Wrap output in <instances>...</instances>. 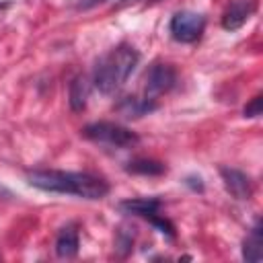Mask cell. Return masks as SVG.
<instances>
[{"mask_svg": "<svg viewBox=\"0 0 263 263\" xmlns=\"http://www.w3.org/2000/svg\"><path fill=\"white\" fill-rule=\"evenodd\" d=\"M27 183L35 189L49 193H68L82 199H103L109 193L107 181L88 173L72 171H31L27 173Z\"/></svg>", "mask_w": 263, "mask_h": 263, "instance_id": "1", "label": "cell"}, {"mask_svg": "<svg viewBox=\"0 0 263 263\" xmlns=\"http://www.w3.org/2000/svg\"><path fill=\"white\" fill-rule=\"evenodd\" d=\"M78 247H80V240H78L76 226H72V224L64 226L55 238V255L60 259H72L78 255Z\"/></svg>", "mask_w": 263, "mask_h": 263, "instance_id": "8", "label": "cell"}, {"mask_svg": "<svg viewBox=\"0 0 263 263\" xmlns=\"http://www.w3.org/2000/svg\"><path fill=\"white\" fill-rule=\"evenodd\" d=\"M168 29H171L173 39L181 43H193L201 37L205 29V16L193 10H181L171 18Z\"/></svg>", "mask_w": 263, "mask_h": 263, "instance_id": "4", "label": "cell"}, {"mask_svg": "<svg viewBox=\"0 0 263 263\" xmlns=\"http://www.w3.org/2000/svg\"><path fill=\"white\" fill-rule=\"evenodd\" d=\"M253 8H255L253 0H232L230 6H228V10H226L224 16H222V27H224L226 31H236V29H240V27L249 21Z\"/></svg>", "mask_w": 263, "mask_h": 263, "instance_id": "7", "label": "cell"}, {"mask_svg": "<svg viewBox=\"0 0 263 263\" xmlns=\"http://www.w3.org/2000/svg\"><path fill=\"white\" fill-rule=\"evenodd\" d=\"M261 115V95H257L247 107H245V117H257Z\"/></svg>", "mask_w": 263, "mask_h": 263, "instance_id": "14", "label": "cell"}, {"mask_svg": "<svg viewBox=\"0 0 263 263\" xmlns=\"http://www.w3.org/2000/svg\"><path fill=\"white\" fill-rule=\"evenodd\" d=\"M119 210L125 212V214L150 218V216L158 214V210H160V199H158V197H132V199L119 201Z\"/></svg>", "mask_w": 263, "mask_h": 263, "instance_id": "9", "label": "cell"}, {"mask_svg": "<svg viewBox=\"0 0 263 263\" xmlns=\"http://www.w3.org/2000/svg\"><path fill=\"white\" fill-rule=\"evenodd\" d=\"M88 95H90V82L86 76H76L72 82H70V88H68V101H70V107L72 111H82L86 107V101H88Z\"/></svg>", "mask_w": 263, "mask_h": 263, "instance_id": "10", "label": "cell"}, {"mask_svg": "<svg viewBox=\"0 0 263 263\" xmlns=\"http://www.w3.org/2000/svg\"><path fill=\"white\" fill-rule=\"evenodd\" d=\"M177 82V74L168 64H154L146 74V101H156L160 95L168 92Z\"/></svg>", "mask_w": 263, "mask_h": 263, "instance_id": "5", "label": "cell"}, {"mask_svg": "<svg viewBox=\"0 0 263 263\" xmlns=\"http://www.w3.org/2000/svg\"><path fill=\"white\" fill-rule=\"evenodd\" d=\"M242 257L247 261H261L263 259V238H261V224L257 222L247 238L242 240Z\"/></svg>", "mask_w": 263, "mask_h": 263, "instance_id": "11", "label": "cell"}, {"mask_svg": "<svg viewBox=\"0 0 263 263\" xmlns=\"http://www.w3.org/2000/svg\"><path fill=\"white\" fill-rule=\"evenodd\" d=\"M138 62H140L138 51L132 45L121 43L113 47L111 51H107L97 62L95 72H92V84L99 88V92L113 95L125 84V80L138 66Z\"/></svg>", "mask_w": 263, "mask_h": 263, "instance_id": "2", "label": "cell"}, {"mask_svg": "<svg viewBox=\"0 0 263 263\" xmlns=\"http://www.w3.org/2000/svg\"><path fill=\"white\" fill-rule=\"evenodd\" d=\"M164 171L166 166L162 162L148 160V158H138L127 162V173H136V175H162Z\"/></svg>", "mask_w": 263, "mask_h": 263, "instance_id": "13", "label": "cell"}, {"mask_svg": "<svg viewBox=\"0 0 263 263\" xmlns=\"http://www.w3.org/2000/svg\"><path fill=\"white\" fill-rule=\"evenodd\" d=\"M156 107V103L152 101H146V99H136V97H125L121 103H119V111L125 115V117H140L148 111H152Z\"/></svg>", "mask_w": 263, "mask_h": 263, "instance_id": "12", "label": "cell"}, {"mask_svg": "<svg viewBox=\"0 0 263 263\" xmlns=\"http://www.w3.org/2000/svg\"><path fill=\"white\" fill-rule=\"evenodd\" d=\"M220 175H222L224 185H226V189L230 191L232 197H236V199H249V197L253 195L251 179H249L242 171H236V168H222Z\"/></svg>", "mask_w": 263, "mask_h": 263, "instance_id": "6", "label": "cell"}, {"mask_svg": "<svg viewBox=\"0 0 263 263\" xmlns=\"http://www.w3.org/2000/svg\"><path fill=\"white\" fill-rule=\"evenodd\" d=\"M82 136L90 142H97V144H105V146H113V148H132L140 142V138L119 125V123H111V121H95V123H88L84 129H82Z\"/></svg>", "mask_w": 263, "mask_h": 263, "instance_id": "3", "label": "cell"}]
</instances>
